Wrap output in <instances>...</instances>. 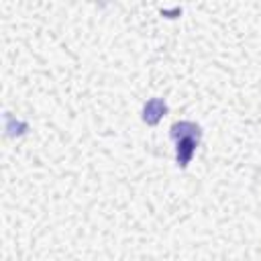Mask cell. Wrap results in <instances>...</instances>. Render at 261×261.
Here are the masks:
<instances>
[{"mask_svg": "<svg viewBox=\"0 0 261 261\" xmlns=\"http://www.w3.org/2000/svg\"><path fill=\"white\" fill-rule=\"evenodd\" d=\"M171 137L177 143V165L179 167H186L190 163V159H192L198 143H200L202 130L194 122H175L171 126Z\"/></svg>", "mask_w": 261, "mask_h": 261, "instance_id": "1", "label": "cell"}, {"mask_svg": "<svg viewBox=\"0 0 261 261\" xmlns=\"http://www.w3.org/2000/svg\"><path fill=\"white\" fill-rule=\"evenodd\" d=\"M165 112H167L165 102L159 100V98H151V100L145 104V108H143V120H145L147 124H157L159 118H161Z\"/></svg>", "mask_w": 261, "mask_h": 261, "instance_id": "2", "label": "cell"}]
</instances>
